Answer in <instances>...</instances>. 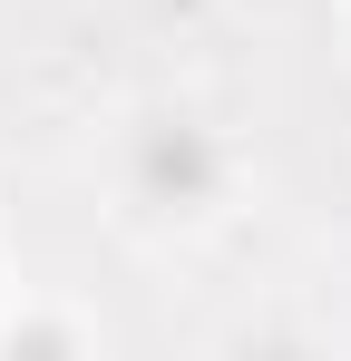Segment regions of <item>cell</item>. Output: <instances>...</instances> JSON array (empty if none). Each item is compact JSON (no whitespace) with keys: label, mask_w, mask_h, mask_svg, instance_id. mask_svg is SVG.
<instances>
[{"label":"cell","mask_w":351,"mask_h":361,"mask_svg":"<svg viewBox=\"0 0 351 361\" xmlns=\"http://www.w3.org/2000/svg\"><path fill=\"white\" fill-rule=\"evenodd\" d=\"M147 185H176V195H195V185H205V147H195L185 127H176V137H156V147H147Z\"/></svg>","instance_id":"1"}]
</instances>
